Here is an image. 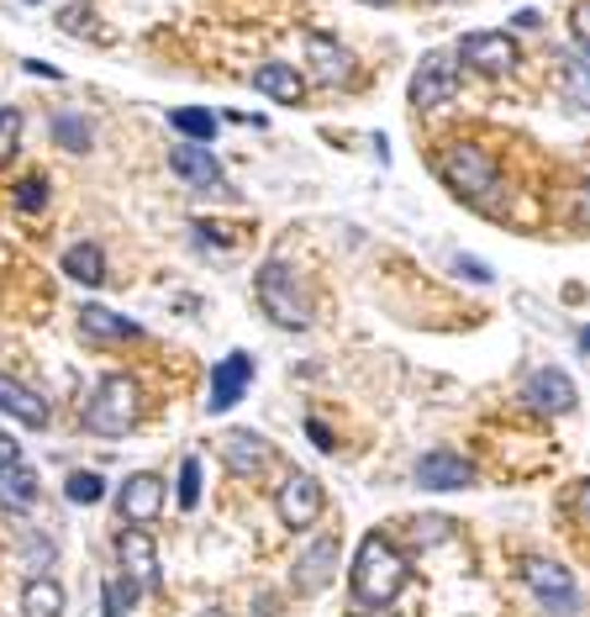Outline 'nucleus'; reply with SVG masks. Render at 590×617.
Here are the masks:
<instances>
[{
	"instance_id": "nucleus-1",
	"label": "nucleus",
	"mask_w": 590,
	"mask_h": 617,
	"mask_svg": "<svg viewBox=\"0 0 590 617\" xmlns=\"http://www.w3.org/2000/svg\"><path fill=\"white\" fill-rule=\"evenodd\" d=\"M438 175L459 201L480 206V211L502 206V170H496V159L480 143H448L438 153Z\"/></svg>"
},
{
	"instance_id": "nucleus-2",
	"label": "nucleus",
	"mask_w": 590,
	"mask_h": 617,
	"mask_svg": "<svg viewBox=\"0 0 590 617\" xmlns=\"http://www.w3.org/2000/svg\"><path fill=\"white\" fill-rule=\"evenodd\" d=\"M406 559H401V549L385 538V533H364V544H358L354 555V596L364 602V607H390L396 596H401V586H406Z\"/></svg>"
},
{
	"instance_id": "nucleus-3",
	"label": "nucleus",
	"mask_w": 590,
	"mask_h": 617,
	"mask_svg": "<svg viewBox=\"0 0 590 617\" xmlns=\"http://www.w3.org/2000/svg\"><path fill=\"white\" fill-rule=\"evenodd\" d=\"M138 381H127V375H106V381L95 385V396L85 401V428L90 433H101V439H121L132 422H138Z\"/></svg>"
},
{
	"instance_id": "nucleus-4",
	"label": "nucleus",
	"mask_w": 590,
	"mask_h": 617,
	"mask_svg": "<svg viewBox=\"0 0 590 617\" xmlns=\"http://www.w3.org/2000/svg\"><path fill=\"white\" fill-rule=\"evenodd\" d=\"M259 306L280 327H295V333L311 327V301H306V291H300V280H295V269L285 259H269L259 269Z\"/></svg>"
},
{
	"instance_id": "nucleus-5",
	"label": "nucleus",
	"mask_w": 590,
	"mask_h": 617,
	"mask_svg": "<svg viewBox=\"0 0 590 617\" xmlns=\"http://www.w3.org/2000/svg\"><path fill=\"white\" fill-rule=\"evenodd\" d=\"M322 507H327L322 480H317V475H306V470L285 475V480H280V491H274V512H280V523L295 528V533L311 528V523L322 517Z\"/></svg>"
},
{
	"instance_id": "nucleus-6",
	"label": "nucleus",
	"mask_w": 590,
	"mask_h": 617,
	"mask_svg": "<svg viewBox=\"0 0 590 617\" xmlns=\"http://www.w3.org/2000/svg\"><path fill=\"white\" fill-rule=\"evenodd\" d=\"M453 95H459V59L442 54V48L422 54V63H416V74H412V106L416 112H433V106L453 101Z\"/></svg>"
},
{
	"instance_id": "nucleus-7",
	"label": "nucleus",
	"mask_w": 590,
	"mask_h": 617,
	"mask_svg": "<svg viewBox=\"0 0 590 617\" xmlns=\"http://www.w3.org/2000/svg\"><path fill=\"white\" fill-rule=\"evenodd\" d=\"M117 512H121V523H132V528L158 523V512H164V480H158L153 470L127 475L121 491H117Z\"/></svg>"
},
{
	"instance_id": "nucleus-8",
	"label": "nucleus",
	"mask_w": 590,
	"mask_h": 617,
	"mask_svg": "<svg viewBox=\"0 0 590 617\" xmlns=\"http://www.w3.org/2000/svg\"><path fill=\"white\" fill-rule=\"evenodd\" d=\"M522 575H528V586L538 591V602H548L559 617L580 613V591H575V581H569V570H564V564H554V559H528V564H522Z\"/></svg>"
},
{
	"instance_id": "nucleus-9",
	"label": "nucleus",
	"mask_w": 590,
	"mask_h": 617,
	"mask_svg": "<svg viewBox=\"0 0 590 617\" xmlns=\"http://www.w3.org/2000/svg\"><path fill=\"white\" fill-rule=\"evenodd\" d=\"M453 59H464L480 74H511L517 69V43L506 32H470V37H459Z\"/></svg>"
},
{
	"instance_id": "nucleus-10",
	"label": "nucleus",
	"mask_w": 590,
	"mask_h": 617,
	"mask_svg": "<svg viewBox=\"0 0 590 617\" xmlns=\"http://www.w3.org/2000/svg\"><path fill=\"white\" fill-rule=\"evenodd\" d=\"M575 381L564 375V370H532L528 385H522V401H528L532 411H543V417H564V411H575Z\"/></svg>"
},
{
	"instance_id": "nucleus-11",
	"label": "nucleus",
	"mask_w": 590,
	"mask_h": 617,
	"mask_svg": "<svg viewBox=\"0 0 590 617\" xmlns=\"http://www.w3.org/2000/svg\"><path fill=\"white\" fill-rule=\"evenodd\" d=\"M332 575H338V538L327 533V538H311V549L295 559L291 586H295V596H317V591L332 586Z\"/></svg>"
},
{
	"instance_id": "nucleus-12",
	"label": "nucleus",
	"mask_w": 590,
	"mask_h": 617,
	"mask_svg": "<svg viewBox=\"0 0 590 617\" xmlns=\"http://www.w3.org/2000/svg\"><path fill=\"white\" fill-rule=\"evenodd\" d=\"M253 385V353H227L216 370H211V396L206 411H233L243 401V391Z\"/></svg>"
},
{
	"instance_id": "nucleus-13",
	"label": "nucleus",
	"mask_w": 590,
	"mask_h": 617,
	"mask_svg": "<svg viewBox=\"0 0 590 617\" xmlns=\"http://www.w3.org/2000/svg\"><path fill=\"white\" fill-rule=\"evenodd\" d=\"M117 559L127 564V581H132V586H143V591L158 586V549H153L148 528H121L117 533Z\"/></svg>"
},
{
	"instance_id": "nucleus-14",
	"label": "nucleus",
	"mask_w": 590,
	"mask_h": 617,
	"mask_svg": "<svg viewBox=\"0 0 590 617\" xmlns=\"http://www.w3.org/2000/svg\"><path fill=\"white\" fill-rule=\"evenodd\" d=\"M416 486H427V491H464L474 486V465L470 459H459V454H422L416 459Z\"/></svg>"
},
{
	"instance_id": "nucleus-15",
	"label": "nucleus",
	"mask_w": 590,
	"mask_h": 617,
	"mask_svg": "<svg viewBox=\"0 0 590 617\" xmlns=\"http://www.w3.org/2000/svg\"><path fill=\"white\" fill-rule=\"evenodd\" d=\"M169 170H175L185 185H196V190L222 185V164H216V153H211L206 143H175L169 148Z\"/></svg>"
},
{
	"instance_id": "nucleus-16",
	"label": "nucleus",
	"mask_w": 590,
	"mask_h": 617,
	"mask_svg": "<svg viewBox=\"0 0 590 617\" xmlns=\"http://www.w3.org/2000/svg\"><path fill=\"white\" fill-rule=\"evenodd\" d=\"M306 59H311V74L322 85H338V80L354 74V54L338 37H327V32H306Z\"/></svg>"
},
{
	"instance_id": "nucleus-17",
	"label": "nucleus",
	"mask_w": 590,
	"mask_h": 617,
	"mask_svg": "<svg viewBox=\"0 0 590 617\" xmlns=\"http://www.w3.org/2000/svg\"><path fill=\"white\" fill-rule=\"evenodd\" d=\"M253 90L259 95H269V101H280V106H295L300 95H306V74L295 69V63H280V59H269L253 69Z\"/></svg>"
},
{
	"instance_id": "nucleus-18",
	"label": "nucleus",
	"mask_w": 590,
	"mask_h": 617,
	"mask_svg": "<svg viewBox=\"0 0 590 617\" xmlns=\"http://www.w3.org/2000/svg\"><path fill=\"white\" fill-rule=\"evenodd\" d=\"M80 333H85L90 344H127V338H143V327L132 323V317H121L111 306H85L80 312Z\"/></svg>"
},
{
	"instance_id": "nucleus-19",
	"label": "nucleus",
	"mask_w": 590,
	"mask_h": 617,
	"mask_svg": "<svg viewBox=\"0 0 590 617\" xmlns=\"http://www.w3.org/2000/svg\"><path fill=\"white\" fill-rule=\"evenodd\" d=\"M0 411H11V417L27 422V428H48V401H43L32 385L11 381V375H0Z\"/></svg>"
},
{
	"instance_id": "nucleus-20",
	"label": "nucleus",
	"mask_w": 590,
	"mask_h": 617,
	"mask_svg": "<svg viewBox=\"0 0 590 617\" xmlns=\"http://www.w3.org/2000/svg\"><path fill=\"white\" fill-rule=\"evenodd\" d=\"M222 459H227V470L233 475H259L269 465V443L259 439V433H227Z\"/></svg>"
},
{
	"instance_id": "nucleus-21",
	"label": "nucleus",
	"mask_w": 590,
	"mask_h": 617,
	"mask_svg": "<svg viewBox=\"0 0 590 617\" xmlns=\"http://www.w3.org/2000/svg\"><path fill=\"white\" fill-rule=\"evenodd\" d=\"M32 501H37V475L16 459V465H5L0 470V507H11V512H27Z\"/></svg>"
},
{
	"instance_id": "nucleus-22",
	"label": "nucleus",
	"mask_w": 590,
	"mask_h": 617,
	"mask_svg": "<svg viewBox=\"0 0 590 617\" xmlns=\"http://www.w3.org/2000/svg\"><path fill=\"white\" fill-rule=\"evenodd\" d=\"M63 275L80 280V286H101V280H106V254H101V243H74V248L63 254Z\"/></svg>"
},
{
	"instance_id": "nucleus-23",
	"label": "nucleus",
	"mask_w": 590,
	"mask_h": 617,
	"mask_svg": "<svg viewBox=\"0 0 590 617\" xmlns=\"http://www.w3.org/2000/svg\"><path fill=\"white\" fill-rule=\"evenodd\" d=\"M22 617H63V591H59V581H48V575L27 581V591H22Z\"/></svg>"
},
{
	"instance_id": "nucleus-24",
	"label": "nucleus",
	"mask_w": 590,
	"mask_h": 617,
	"mask_svg": "<svg viewBox=\"0 0 590 617\" xmlns=\"http://www.w3.org/2000/svg\"><path fill=\"white\" fill-rule=\"evenodd\" d=\"M169 127H175L185 143H211V138H216V117L201 112V106H179V112H169Z\"/></svg>"
},
{
	"instance_id": "nucleus-25",
	"label": "nucleus",
	"mask_w": 590,
	"mask_h": 617,
	"mask_svg": "<svg viewBox=\"0 0 590 617\" xmlns=\"http://www.w3.org/2000/svg\"><path fill=\"white\" fill-rule=\"evenodd\" d=\"M63 497L74 501V507H95V501L106 497V480L95 470H74L69 480H63Z\"/></svg>"
},
{
	"instance_id": "nucleus-26",
	"label": "nucleus",
	"mask_w": 590,
	"mask_h": 617,
	"mask_svg": "<svg viewBox=\"0 0 590 617\" xmlns=\"http://www.w3.org/2000/svg\"><path fill=\"white\" fill-rule=\"evenodd\" d=\"M196 501H201V459H185L179 465V507L196 512Z\"/></svg>"
},
{
	"instance_id": "nucleus-27",
	"label": "nucleus",
	"mask_w": 590,
	"mask_h": 617,
	"mask_svg": "<svg viewBox=\"0 0 590 617\" xmlns=\"http://www.w3.org/2000/svg\"><path fill=\"white\" fill-rule=\"evenodd\" d=\"M16 143H22V112L5 106V112H0V164L16 153Z\"/></svg>"
},
{
	"instance_id": "nucleus-28",
	"label": "nucleus",
	"mask_w": 590,
	"mask_h": 617,
	"mask_svg": "<svg viewBox=\"0 0 590 617\" xmlns=\"http://www.w3.org/2000/svg\"><path fill=\"white\" fill-rule=\"evenodd\" d=\"M16 206L22 211H37V206H48V179L43 175H27L22 185H16Z\"/></svg>"
},
{
	"instance_id": "nucleus-29",
	"label": "nucleus",
	"mask_w": 590,
	"mask_h": 617,
	"mask_svg": "<svg viewBox=\"0 0 590 617\" xmlns=\"http://www.w3.org/2000/svg\"><path fill=\"white\" fill-rule=\"evenodd\" d=\"M54 138H59L63 148H90V127L80 117H59L54 121Z\"/></svg>"
},
{
	"instance_id": "nucleus-30",
	"label": "nucleus",
	"mask_w": 590,
	"mask_h": 617,
	"mask_svg": "<svg viewBox=\"0 0 590 617\" xmlns=\"http://www.w3.org/2000/svg\"><path fill=\"white\" fill-rule=\"evenodd\" d=\"M101 596H106V607H101V613H106V617H127V602H132V586H121V581H106V591H101Z\"/></svg>"
},
{
	"instance_id": "nucleus-31",
	"label": "nucleus",
	"mask_w": 590,
	"mask_h": 617,
	"mask_svg": "<svg viewBox=\"0 0 590 617\" xmlns=\"http://www.w3.org/2000/svg\"><path fill=\"white\" fill-rule=\"evenodd\" d=\"M453 269H459V275H470L474 286H491V280H496V269L480 265V259H470V254H459V259H453Z\"/></svg>"
},
{
	"instance_id": "nucleus-32",
	"label": "nucleus",
	"mask_w": 590,
	"mask_h": 617,
	"mask_svg": "<svg viewBox=\"0 0 590 617\" xmlns=\"http://www.w3.org/2000/svg\"><path fill=\"white\" fill-rule=\"evenodd\" d=\"M306 433H311V443H317L322 454H332V433H327V428H322V422H317V417L306 422Z\"/></svg>"
},
{
	"instance_id": "nucleus-33",
	"label": "nucleus",
	"mask_w": 590,
	"mask_h": 617,
	"mask_svg": "<svg viewBox=\"0 0 590 617\" xmlns=\"http://www.w3.org/2000/svg\"><path fill=\"white\" fill-rule=\"evenodd\" d=\"M16 459H22L16 439H5V433H0V470H5V465H16Z\"/></svg>"
},
{
	"instance_id": "nucleus-34",
	"label": "nucleus",
	"mask_w": 590,
	"mask_h": 617,
	"mask_svg": "<svg viewBox=\"0 0 590 617\" xmlns=\"http://www.w3.org/2000/svg\"><path fill=\"white\" fill-rule=\"evenodd\" d=\"M517 27H543V11H532V5H522V11H517Z\"/></svg>"
},
{
	"instance_id": "nucleus-35",
	"label": "nucleus",
	"mask_w": 590,
	"mask_h": 617,
	"mask_svg": "<svg viewBox=\"0 0 590 617\" xmlns=\"http://www.w3.org/2000/svg\"><path fill=\"white\" fill-rule=\"evenodd\" d=\"M364 5H390V0H364Z\"/></svg>"
},
{
	"instance_id": "nucleus-36",
	"label": "nucleus",
	"mask_w": 590,
	"mask_h": 617,
	"mask_svg": "<svg viewBox=\"0 0 590 617\" xmlns=\"http://www.w3.org/2000/svg\"><path fill=\"white\" fill-rule=\"evenodd\" d=\"M201 617H222V613H201Z\"/></svg>"
},
{
	"instance_id": "nucleus-37",
	"label": "nucleus",
	"mask_w": 590,
	"mask_h": 617,
	"mask_svg": "<svg viewBox=\"0 0 590 617\" xmlns=\"http://www.w3.org/2000/svg\"><path fill=\"white\" fill-rule=\"evenodd\" d=\"M27 5H37V0H27Z\"/></svg>"
}]
</instances>
